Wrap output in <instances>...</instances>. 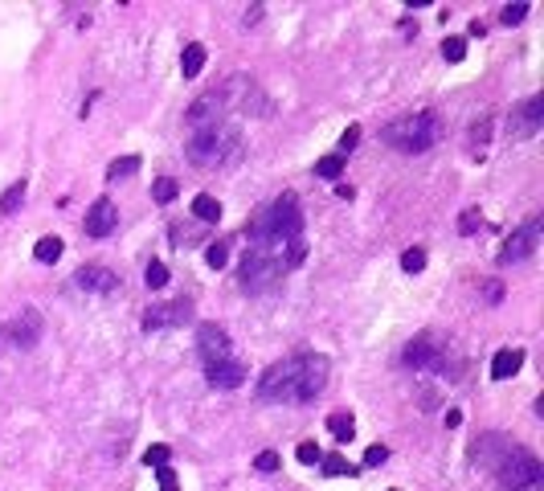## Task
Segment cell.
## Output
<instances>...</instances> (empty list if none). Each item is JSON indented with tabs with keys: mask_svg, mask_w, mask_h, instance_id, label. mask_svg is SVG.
<instances>
[{
	"mask_svg": "<svg viewBox=\"0 0 544 491\" xmlns=\"http://www.w3.org/2000/svg\"><path fill=\"white\" fill-rule=\"evenodd\" d=\"M328 360L315 356V352H299V356H286L274 360L266 373L258 377L254 393L258 401H274V405H307L328 389Z\"/></svg>",
	"mask_w": 544,
	"mask_h": 491,
	"instance_id": "cell-1",
	"label": "cell"
},
{
	"mask_svg": "<svg viewBox=\"0 0 544 491\" xmlns=\"http://www.w3.org/2000/svg\"><path fill=\"white\" fill-rule=\"evenodd\" d=\"M438 136H442V127H438V119L430 115V111H413V115H402L380 127V140L389 143L393 152H405V156L430 152L438 143Z\"/></svg>",
	"mask_w": 544,
	"mask_h": 491,
	"instance_id": "cell-2",
	"label": "cell"
},
{
	"mask_svg": "<svg viewBox=\"0 0 544 491\" xmlns=\"http://www.w3.org/2000/svg\"><path fill=\"white\" fill-rule=\"evenodd\" d=\"M237 152V131L230 123H213V127H201L189 143H185V156L197 168H217V164L234 160Z\"/></svg>",
	"mask_w": 544,
	"mask_h": 491,
	"instance_id": "cell-3",
	"label": "cell"
},
{
	"mask_svg": "<svg viewBox=\"0 0 544 491\" xmlns=\"http://www.w3.org/2000/svg\"><path fill=\"white\" fill-rule=\"evenodd\" d=\"M499 471V483L503 491H544V467L536 454H528L520 446L503 450V459L496 463Z\"/></svg>",
	"mask_w": 544,
	"mask_h": 491,
	"instance_id": "cell-4",
	"label": "cell"
},
{
	"mask_svg": "<svg viewBox=\"0 0 544 491\" xmlns=\"http://www.w3.org/2000/svg\"><path fill=\"white\" fill-rule=\"evenodd\" d=\"M241 291H250V295H266V291H274L279 282H283V262H274L270 254H258V250H246V262H241Z\"/></svg>",
	"mask_w": 544,
	"mask_h": 491,
	"instance_id": "cell-5",
	"label": "cell"
},
{
	"mask_svg": "<svg viewBox=\"0 0 544 491\" xmlns=\"http://www.w3.org/2000/svg\"><path fill=\"white\" fill-rule=\"evenodd\" d=\"M41 332H46V320H41L37 307H21L8 324L0 327L4 344H13V348H33V344L41 340Z\"/></svg>",
	"mask_w": 544,
	"mask_h": 491,
	"instance_id": "cell-6",
	"label": "cell"
},
{
	"mask_svg": "<svg viewBox=\"0 0 544 491\" xmlns=\"http://www.w3.org/2000/svg\"><path fill=\"white\" fill-rule=\"evenodd\" d=\"M536 242H540V217H532V221H524L516 234L503 242V250H499V266H512V262H524V258L536 250Z\"/></svg>",
	"mask_w": 544,
	"mask_h": 491,
	"instance_id": "cell-7",
	"label": "cell"
},
{
	"mask_svg": "<svg viewBox=\"0 0 544 491\" xmlns=\"http://www.w3.org/2000/svg\"><path fill=\"white\" fill-rule=\"evenodd\" d=\"M192 320V307L185 299H176V303H152L147 307V315H143V332H168V327H180Z\"/></svg>",
	"mask_w": 544,
	"mask_h": 491,
	"instance_id": "cell-8",
	"label": "cell"
},
{
	"mask_svg": "<svg viewBox=\"0 0 544 491\" xmlns=\"http://www.w3.org/2000/svg\"><path fill=\"white\" fill-rule=\"evenodd\" d=\"M197 352H201V360L205 365H221V360H230V332L217 324H201L197 327Z\"/></svg>",
	"mask_w": 544,
	"mask_h": 491,
	"instance_id": "cell-9",
	"label": "cell"
},
{
	"mask_svg": "<svg viewBox=\"0 0 544 491\" xmlns=\"http://www.w3.org/2000/svg\"><path fill=\"white\" fill-rule=\"evenodd\" d=\"M402 360L409 369H438V365H442V344H438L434 336H413V340L405 344Z\"/></svg>",
	"mask_w": 544,
	"mask_h": 491,
	"instance_id": "cell-10",
	"label": "cell"
},
{
	"mask_svg": "<svg viewBox=\"0 0 544 491\" xmlns=\"http://www.w3.org/2000/svg\"><path fill=\"white\" fill-rule=\"evenodd\" d=\"M119 225V209L115 201H107V197H98L95 205L86 209V221H82V230H86V237H111Z\"/></svg>",
	"mask_w": 544,
	"mask_h": 491,
	"instance_id": "cell-11",
	"label": "cell"
},
{
	"mask_svg": "<svg viewBox=\"0 0 544 491\" xmlns=\"http://www.w3.org/2000/svg\"><path fill=\"white\" fill-rule=\"evenodd\" d=\"M221 111H225V94H221V91H209V94H201L189 111H185V119H189L192 127L201 131V127H213Z\"/></svg>",
	"mask_w": 544,
	"mask_h": 491,
	"instance_id": "cell-12",
	"label": "cell"
},
{
	"mask_svg": "<svg viewBox=\"0 0 544 491\" xmlns=\"http://www.w3.org/2000/svg\"><path fill=\"white\" fill-rule=\"evenodd\" d=\"M74 287H78V291H91V295H111L119 287V279L107 266H82V270L74 275Z\"/></svg>",
	"mask_w": 544,
	"mask_h": 491,
	"instance_id": "cell-13",
	"label": "cell"
},
{
	"mask_svg": "<svg viewBox=\"0 0 544 491\" xmlns=\"http://www.w3.org/2000/svg\"><path fill=\"white\" fill-rule=\"evenodd\" d=\"M540 123H544V94H532L520 111H516L512 131H516V136H536V131H540Z\"/></svg>",
	"mask_w": 544,
	"mask_h": 491,
	"instance_id": "cell-14",
	"label": "cell"
},
{
	"mask_svg": "<svg viewBox=\"0 0 544 491\" xmlns=\"http://www.w3.org/2000/svg\"><path fill=\"white\" fill-rule=\"evenodd\" d=\"M205 377H209L213 389H237L246 381V369L237 360H221V365H205Z\"/></svg>",
	"mask_w": 544,
	"mask_h": 491,
	"instance_id": "cell-15",
	"label": "cell"
},
{
	"mask_svg": "<svg viewBox=\"0 0 544 491\" xmlns=\"http://www.w3.org/2000/svg\"><path fill=\"white\" fill-rule=\"evenodd\" d=\"M524 365V348H499L496 360H491V377L496 381H507V377H516Z\"/></svg>",
	"mask_w": 544,
	"mask_h": 491,
	"instance_id": "cell-16",
	"label": "cell"
},
{
	"mask_svg": "<svg viewBox=\"0 0 544 491\" xmlns=\"http://www.w3.org/2000/svg\"><path fill=\"white\" fill-rule=\"evenodd\" d=\"M328 430H331V438H336V443H352L356 418L348 414V410H336V414H328Z\"/></svg>",
	"mask_w": 544,
	"mask_h": 491,
	"instance_id": "cell-17",
	"label": "cell"
},
{
	"mask_svg": "<svg viewBox=\"0 0 544 491\" xmlns=\"http://www.w3.org/2000/svg\"><path fill=\"white\" fill-rule=\"evenodd\" d=\"M192 213H197V221L217 225V221H221V201L209 197V192H201V197H192Z\"/></svg>",
	"mask_w": 544,
	"mask_h": 491,
	"instance_id": "cell-18",
	"label": "cell"
},
{
	"mask_svg": "<svg viewBox=\"0 0 544 491\" xmlns=\"http://www.w3.org/2000/svg\"><path fill=\"white\" fill-rule=\"evenodd\" d=\"M201 70H205V46L192 41V46H185V53H180V74H185V78H197Z\"/></svg>",
	"mask_w": 544,
	"mask_h": 491,
	"instance_id": "cell-19",
	"label": "cell"
},
{
	"mask_svg": "<svg viewBox=\"0 0 544 491\" xmlns=\"http://www.w3.org/2000/svg\"><path fill=\"white\" fill-rule=\"evenodd\" d=\"M140 156H123V160H111L107 164V181H123V176H135L140 172Z\"/></svg>",
	"mask_w": 544,
	"mask_h": 491,
	"instance_id": "cell-20",
	"label": "cell"
},
{
	"mask_svg": "<svg viewBox=\"0 0 544 491\" xmlns=\"http://www.w3.org/2000/svg\"><path fill=\"white\" fill-rule=\"evenodd\" d=\"M25 192H29V185L25 181H13V185L4 188V197H0V213H17L25 201Z\"/></svg>",
	"mask_w": 544,
	"mask_h": 491,
	"instance_id": "cell-21",
	"label": "cell"
},
{
	"mask_svg": "<svg viewBox=\"0 0 544 491\" xmlns=\"http://www.w3.org/2000/svg\"><path fill=\"white\" fill-rule=\"evenodd\" d=\"M62 250H66V246H62V237H41V242H37V246H33V258H37V262H58V258H62Z\"/></svg>",
	"mask_w": 544,
	"mask_h": 491,
	"instance_id": "cell-22",
	"label": "cell"
},
{
	"mask_svg": "<svg viewBox=\"0 0 544 491\" xmlns=\"http://www.w3.org/2000/svg\"><path fill=\"white\" fill-rule=\"evenodd\" d=\"M143 282H147V291H160V287H168V266L160 262V258H152V262L143 266Z\"/></svg>",
	"mask_w": 544,
	"mask_h": 491,
	"instance_id": "cell-23",
	"label": "cell"
},
{
	"mask_svg": "<svg viewBox=\"0 0 544 491\" xmlns=\"http://www.w3.org/2000/svg\"><path fill=\"white\" fill-rule=\"evenodd\" d=\"M319 467H324V475H331V479H336V475H356V467L344 459V454H336V450L319 459Z\"/></svg>",
	"mask_w": 544,
	"mask_h": 491,
	"instance_id": "cell-24",
	"label": "cell"
},
{
	"mask_svg": "<svg viewBox=\"0 0 544 491\" xmlns=\"http://www.w3.org/2000/svg\"><path fill=\"white\" fill-rule=\"evenodd\" d=\"M340 172H344V156H324V160H315V176H324V181H340Z\"/></svg>",
	"mask_w": 544,
	"mask_h": 491,
	"instance_id": "cell-25",
	"label": "cell"
},
{
	"mask_svg": "<svg viewBox=\"0 0 544 491\" xmlns=\"http://www.w3.org/2000/svg\"><path fill=\"white\" fill-rule=\"evenodd\" d=\"M402 270L405 275H422V270H426V250H422V246H409L402 254Z\"/></svg>",
	"mask_w": 544,
	"mask_h": 491,
	"instance_id": "cell-26",
	"label": "cell"
},
{
	"mask_svg": "<svg viewBox=\"0 0 544 491\" xmlns=\"http://www.w3.org/2000/svg\"><path fill=\"white\" fill-rule=\"evenodd\" d=\"M176 192H180V185H176L172 176H160V181L152 185V197H156L160 205H168V201H176Z\"/></svg>",
	"mask_w": 544,
	"mask_h": 491,
	"instance_id": "cell-27",
	"label": "cell"
},
{
	"mask_svg": "<svg viewBox=\"0 0 544 491\" xmlns=\"http://www.w3.org/2000/svg\"><path fill=\"white\" fill-rule=\"evenodd\" d=\"M205 262H209L213 270H221V266L230 262V246H225V242H209V246H205Z\"/></svg>",
	"mask_w": 544,
	"mask_h": 491,
	"instance_id": "cell-28",
	"label": "cell"
},
{
	"mask_svg": "<svg viewBox=\"0 0 544 491\" xmlns=\"http://www.w3.org/2000/svg\"><path fill=\"white\" fill-rule=\"evenodd\" d=\"M442 58L446 62H463L467 58V37H446L442 41Z\"/></svg>",
	"mask_w": 544,
	"mask_h": 491,
	"instance_id": "cell-29",
	"label": "cell"
},
{
	"mask_svg": "<svg viewBox=\"0 0 544 491\" xmlns=\"http://www.w3.org/2000/svg\"><path fill=\"white\" fill-rule=\"evenodd\" d=\"M168 454H172V450H168L164 443L147 446V450H143V463H147V467H168Z\"/></svg>",
	"mask_w": 544,
	"mask_h": 491,
	"instance_id": "cell-30",
	"label": "cell"
},
{
	"mask_svg": "<svg viewBox=\"0 0 544 491\" xmlns=\"http://www.w3.org/2000/svg\"><path fill=\"white\" fill-rule=\"evenodd\" d=\"M254 467L270 475V471H279V467H283V454H279V450H262L258 459H254Z\"/></svg>",
	"mask_w": 544,
	"mask_h": 491,
	"instance_id": "cell-31",
	"label": "cell"
},
{
	"mask_svg": "<svg viewBox=\"0 0 544 491\" xmlns=\"http://www.w3.org/2000/svg\"><path fill=\"white\" fill-rule=\"evenodd\" d=\"M295 459L311 467V463H319V459H324V450H319L315 443H299V446H295Z\"/></svg>",
	"mask_w": 544,
	"mask_h": 491,
	"instance_id": "cell-32",
	"label": "cell"
},
{
	"mask_svg": "<svg viewBox=\"0 0 544 491\" xmlns=\"http://www.w3.org/2000/svg\"><path fill=\"white\" fill-rule=\"evenodd\" d=\"M356 143H360V127H348V131H344V136H340V148H336V156H344V160H348V152H352Z\"/></svg>",
	"mask_w": 544,
	"mask_h": 491,
	"instance_id": "cell-33",
	"label": "cell"
},
{
	"mask_svg": "<svg viewBox=\"0 0 544 491\" xmlns=\"http://www.w3.org/2000/svg\"><path fill=\"white\" fill-rule=\"evenodd\" d=\"M524 17H528V4H524V0H520V4H507V8L499 13V21H503V25H520Z\"/></svg>",
	"mask_w": 544,
	"mask_h": 491,
	"instance_id": "cell-34",
	"label": "cell"
},
{
	"mask_svg": "<svg viewBox=\"0 0 544 491\" xmlns=\"http://www.w3.org/2000/svg\"><path fill=\"white\" fill-rule=\"evenodd\" d=\"M479 221H483L479 209H467L463 217H458V234H475V230H479Z\"/></svg>",
	"mask_w": 544,
	"mask_h": 491,
	"instance_id": "cell-35",
	"label": "cell"
},
{
	"mask_svg": "<svg viewBox=\"0 0 544 491\" xmlns=\"http://www.w3.org/2000/svg\"><path fill=\"white\" fill-rule=\"evenodd\" d=\"M385 459H389V450H385V446H369V450H364V467H380Z\"/></svg>",
	"mask_w": 544,
	"mask_h": 491,
	"instance_id": "cell-36",
	"label": "cell"
},
{
	"mask_svg": "<svg viewBox=\"0 0 544 491\" xmlns=\"http://www.w3.org/2000/svg\"><path fill=\"white\" fill-rule=\"evenodd\" d=\"M487 136H491V123H479V127H475V148H483Z\"/></svg>",
	"mask_w": 544,
	"mask_h": 491,
	"instance_id": "cell-37",
	"label": "cell"
},
{
	"mask_svg": "<svg viewBox=\"0 0 544 491\" xmlns=\"http://www.w3.org/2000/svg\"><path fill=\"white\" fill-rule=\"evenodd\" d=\"M446 426L450 430H458V426H463V410H446Z\"/></svg>",
	"mask_w": 544,
	"mask_h": 491,
	"instance_id": "cell-38",
	"label": "cell"
},
{
	"mask_svg": "<svg viewBox=\"0 0 544 491\" xmlns=\"http://www.w3.org/2000/svg\"><path fill=\"white\" fill-rule=\"evenodd\" d=\"M156 479H160V483H176V471H172V467H156Z\"/></svg>",
	"mask_w": 544,
	"mask_h": 491,
	"instance_id": "cell-39",
	"label": "cell"
},
{
	"mask_svg": "<svg viewBox=\"0 0 544 491\" xmlns=\"http://www.w3.org/2000/svg\"><path fill=\"white\" fill-rule=\"evenodd\" d=\"M262 21V4H254V8H246V25H258Z\"/></svg>",
	"mask_w": 544,
	"mask_h": 491,
	"instance_id": "cell-40",
	"label": "cell"
},
{
	"mask_svg": "<svg viewBox=\"0 0 544 491\" xmlns=\"http://www.w3.org/2000/svg\"><path fill=\"white\" fill-rule=\"evenodd\" d=\"M160 491H180V483H160Z\"/></svg>",
	"mask_w": 544,
	"mask_h": 491,
	"instance_id": "cell-41",
	"label": "cell"
},
{
	"mask_svg": "<svg viewBox=\"0 0 544 491\" xmlns=\"http://www.w3.org/2000/svg\"><path fill=\"white\" fill-rule=\"evenodd\" d=\"M389 491H397V487H389Z\"/></svg>",
	"mask_w": 544,
	"mask_h": 491,
	"instance_id": "cell-42",
	"label": "cell"
}]
</instances>
